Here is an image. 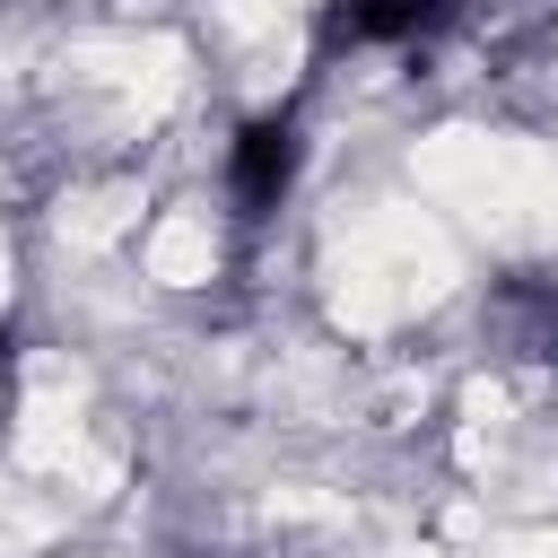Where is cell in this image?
Segmentation results:
<instances>
[{
    "label": "cell",
    "instance_id": "cell-1",
    "mask_svg": "<svg viewBox=\"0 0 558 558\" xmlns=\"http://www.w3.org/2000/svg\"><path fill=\"white\" fill-rule=\"evenodd\" d=\"M453 17V0H331L323 9V44H418Z\"/></svg>",
    "mask_w": 558,
    "mask_h": 558
},
{
    "label": "cell",
    "instance_id": "cell-2",
    "mask_svg": "<svg viewBox=\"0 0 558 558\" xmlns=\"http://www.w3.org/2000/svg\"><path fill=\"white\" fill-rule=\"evenodd\" d=\"M227 174H235V201H244V209H279V192H288V174H296V122H288V113L244 122Z\"/></svg>",
    "mask_w": 558,
    "mask_h": 558
},
{
    "label": "cell",
    "instance_id": "cell-3",
    "mask_svg": "<svg viewBox=\"0 0 558 558\" xmlns=\"http://www.w3.org/2000/svg\"><path fill=\"white\" fill-rule=\"evenodd\" d=\"M0 401H9V340H0Z\"/></svg>",
    "mask_w": 558,
    "mask_h": 558
}]
</instances>
